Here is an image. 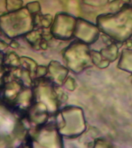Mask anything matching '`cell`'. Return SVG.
I'll return each instance as SVG.
<instances>
[{"mask_svg": "<svg viewBox=\"0 0 132 148\" xmlns=\"http://www.w3.org/2000/svg\"><path fill=\"white\" fill-rule=\"evenodd\" d=\"M34 26L33 17L26 7L0 16V28L10 35L22 34Z\"/></svg>", "mask_w": 132, "mask_h": 148, "instance_id": "cell-1", "label": "cell"}, {"mask_svg": "<svg viewBox=\"0 0 132 148\" xmlns=\"http://www.w3.org/2000/svg\"><path fill=\"white\" fill-rule=\"evenodd\" d=\"M75 22V19L66 13L58 14L54 19L51 31L56 36L66 38L72 31Z\"/></svg>", "mask_w": 132, "mask_h": 148, "instance_id": "cell-2", "label": "cell"}, {"mask_svg": "<svg viewBox=\"0 0 132 148\" xmlns=\"http://www.w3.org/2000/svg\"><path fill=\"white\" fill-rule=\"evenodd\" d=\"M34 25H40L44 27H49L52 22V17L50 14L43 15L41 12L33 16Z\"/></svg>", "mask_w": 132, "mask_h": 148, "instance_id": "cell-3", "label": "cell"}, {"mask_svg": "<svg viewBox=\"0 0 132 148\" xmlns=\"http://www.w3.org/2000/svg\"><path fill=\"white\" fill-rule=\"evenodd\" d=\"M22 0H6V8L8 12H13L23 8Z\"/></svg>", "mask_w": 132, "mask_h": 148, "instance_id": "cell-4", "label": "cell"}, {"mask_svg": "<svg viewBox=\"0 0 132 148\" xmlns=\"http://www.w3.org/2000/svg\"><path fill=\"white\" fill-rule=\"evenodd\" d=\"M29 12L32 15L34 16L40 12L41 7L40 3L38 2H32L28 3L26 6Z\"/></svg>", "mask_w": 132, "mask_h": 148, "instance_id": "cell-5", "label": "cell"}]
</instances>
